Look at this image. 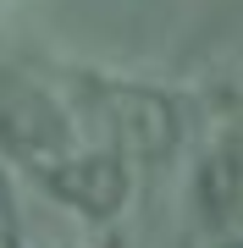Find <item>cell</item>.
Instances as JSON below:
<instances>
[{
	"instance_id": "obj_1",
	"label": "cell",
	"mask_w": 243,
	"mask_h": 248,
	"mask_svg": "<svg viewBox=\"0 0 243 248\" xmlns=\"http://www.w3.org/2000/svg\"><path fill=\"white\" fill-rule=\"evenodd\" d=\"M216 248H243V237H227V243H216Z\"/></svg>"
},
{
	"instance_id": "obj_2",
	"label": "cell",
	"mask_w": 243,
	"mask_h": 248,
	"mask_svg": "<svg viewBox=\"0 0 243 248\" xmlns=\"http://www.w3.org/2000/svg\"><path fill=\"white\" fill-rule=\"evenodd\" d=\"M0 6H11V0H0Z\"/></svg>"
}]
</instances>
